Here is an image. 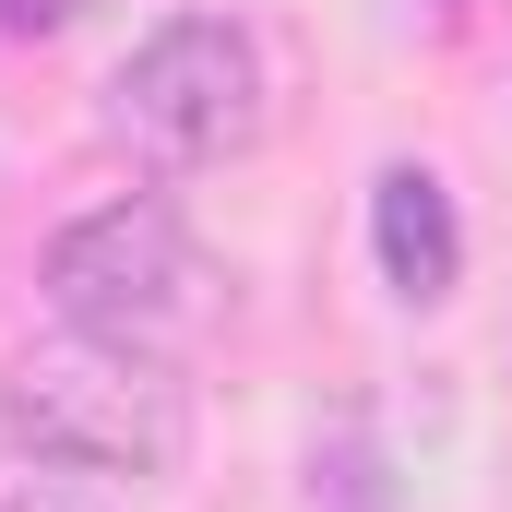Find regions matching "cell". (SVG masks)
<instances>
[{
    "label": "cell",
    "instance_id": "277c9868",
    "mask_svg": "<svg viewBox=\"0 0 512 512\" xmlns=\"http://www.w3.org/2000/svg\"><path fill=\"white\" fill-rule=\"evenodd\" d=\"M370 251H382V286L405 298V310H441V298H453V274H465L453 191H441L417 155H393L382 179H370Z\"/></svg>",
    "mask_w": 512,
    "mask_h": 512
},
{
    "label": "cell",
    "instance_id": "8992f818",
    "mask_svg": "<svg viewBox=\"0 0 512 512\" xmlns=\"http://www.w3.org/2000/svg\"><path fill=\"white\" fill-rule=\"evenodd\" d=\"M72 12H96V0H0V24H12V36H60Z\"/></svg>",
    "mask_w": 512,
    "mask_h": 512
},
{
    "label": "cell",
    "instance_id": "6da1fadb",
    "mask_svg": "<svg viewBox=\"0 0 512 512\" xmlns=\"http://www.w3.org/2000/svg\"><path fill=\"white\" fill-rule=\"evenodd\" d=\"M48 310H60V334H84V346H131V358H167V370H179V346L215 322V274L191 251L179 203L120 191V203L72 215V227L48 239Z\"/></svg>",
    "mask_w": 512,
    "mask_h": 512
},
{
    "label": "cell",
    "instance_id": "3957f363",
    "mask_svg": "<svg viewBox=\"0 0 512 512\" xmlns=\"http://www.w3.org/2000/svg\"><path fill=\"white\" fill-rule=\"evenodd\" d=\"M108 131L143 167H227L262 143V48L227 12H167L108 84Z\"/></svg>",
    "mask_w": 512,
    "mask_h": 512
},
{
    "label": "cell",
    "instance_id": "5b68a950",
    "mask_svg": "<svg viewBox=\"0 0 512 512\" xmlns=\"http://www.w3.org/2000/svg\"><path fill=\"white\" fill-rule=\"evenodd\" d=\"M0 512H108V489L84 465H48V453H12L0 465Z\"/></svg>",
    "mask_w": 512,
    "mask_h": 512
},
{
    "label": "cell",
    "instance_id": "7a4b0ae2",
    "mask_svg": "<svg viewBox=\"0 0 512 512\" xmlns=\"http://www.w3.org/2000/svg\"><path fill=\"white\" fill-rule=\"evenodd\" d=\"M0 429L12 453H48V465H84V477H167L179 441H191V405L167 358H131V346H36L12 382H0Z\"/></svg>",
    "mask_w": 512,
    "mask_h": 512
}]
</instances>
